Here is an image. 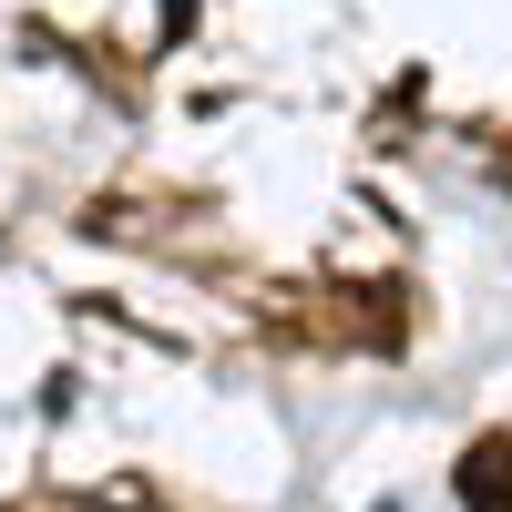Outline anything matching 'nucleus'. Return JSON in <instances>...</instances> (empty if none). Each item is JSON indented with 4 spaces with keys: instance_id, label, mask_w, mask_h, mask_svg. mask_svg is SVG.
<instances>
[{
    "instance_id": "1",
    "label": "nucleus",
    "mask_w": 512,
    "mask_h": 512,
    "mask_svg": "<svg viewBox=\"0 0 512 512\" xmlns=\"http://www.w3.org/2000/svg\"><path fill=\"white\" fill-rule=\"evenodd\" d=\"M461 502L472 512H512V441H482L461 461Z\"/></svg>"
},
{
    "instance_id": "2",
    "label": "nucleus",
    "mask_w": 512,
    "mask_h": 512,
    "mask_svg": "<svg viewBox=\"0 0 512 512\" xmlns=\"http://www.w3.org/2000/svg\"><path fill=\"white\" fill-rule=\"evenodd\" d=\"M195 21V0H164V31H185Z\"/></svg>"
}]
</instances>
